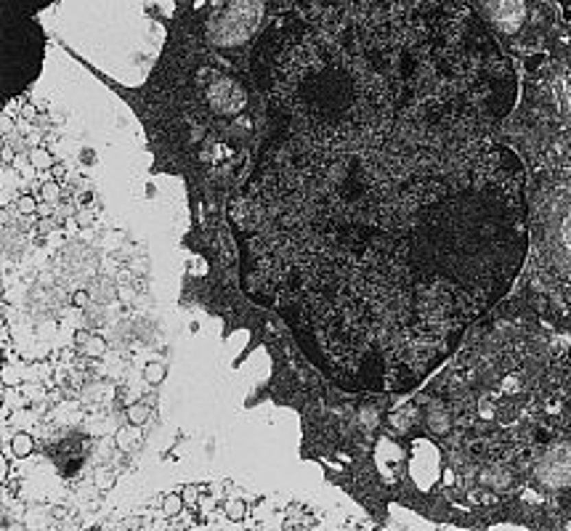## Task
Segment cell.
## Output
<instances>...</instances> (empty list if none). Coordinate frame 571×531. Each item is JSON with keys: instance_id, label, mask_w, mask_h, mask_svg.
<instances>
[{"instance_id": "3", "label": "cell", "mask_w": 571, "mask_h": 531, "mask_svg": "<svg viewBox=\"0 0 571 531\" xmlns=\"http://www.w3.org/2000/svg\"><path fill=\"white\" fill-rule=\"evenodd\" d=\"M200 82H202V99L205 104L215 112V115H224L231 117L237 112H242L247 106V91L231 78H224L213 69H202L200 72Z\"/></svg>"}, {"instance_id": "8", "label": "cell", "mask_w": 571, "mask_h": 531, "mask_svg": "<svg viewBox=\"0 0 571 531\" xmlns=\"http://www.w3.org/2000/svg\"><path fill=\"white\" fill-rule=\"evenodd\" d=\"M128 420H130V425H143L149 420V407H143V404L128 407Z\"/></svg>"}, {"instance_id": "12", "label": "cell", "mask_w": 571, "mask_h": 531, "mask_svg": "<svg viewBox=\"0 0 571 531\" xmlns=\"http://www.w3.org/2000/svg\"><path fill=\"white\" fill-rule=\"evenodd\" d=\"M85 353H88V356H102L104 351H106V343H104L102 338H93V335H91V338H88V343H85Z\"/></svg>"}, {"instance_id": "19", "label": "cell", "mask_w": 571, "mask_h": 531, "mask_svg": "<svg viewBox=\"0 0 571 531\" xmlns=\"http://www.w3.org/2000/svg\"><path fill=\"white\" fill-rule=\"evenodd\" d=\"M54 515H56V518H64L67 510H64V508H54Z\"/></svg>"}, {"instance_id": "16", "label": "cell", "mask_w": 571, "mask_h": 531, "mask_svg": "<svg viewBox=\"0 0 571 531\" xmlns=\"http://www.w3.org/2000/svg\"><path fill=\"white\" fill-rule=\"evenodd\" d=\"M75 218H78V224H80V226H91V224H93V213H91V210H82V213H78Z\"/></svg>"}, {"instance_id": "6", "label": "cell", "mask_w": 571, "mask_h": 531, "mask_svg": "<svg viewBox=\"0 0 571 531\" xmlns=\"http://www.w3.org/2000/svg\"><path fill=\"white\" fill-rule=\"evenodd\" d=\"M11 451H14L16 457H27V454L32 451V438H30L27 433H16L14 441H11Z\"/></svg>"}, {"instance_id": "11", "label": "cell", "mask_w": 571, "mask_h": 531, "mask_svg": "<svg viewBox=\"0 0 571 531\" xmlns=\"http://www.w3.org/2000/svg\"><path fill=\"white\" fill-rule=\"evenodd\" d=\"M245 502H240V499H229L226 502V515L231 518V521H242L245 518Z\"/></svg>"}, {"instance_id": "10", "label": "cell", "mask_w": 571, "mask_h": 531, "mask_svg": "<svg viewBox=\"0 0 571 531\" xmlns=\"http://www.w3.org/2000/svg\"><path fill=\"white\" fill-rule=\"evenodd\" d=\"M38 210V202H35V197H30V194H21L19 200H16V213L19 215H32Z\"/></svg>"}, {"instance_id": "17", "label": "cell", "mask_w": 571, "mask_h": 531, "mask_svg": "<svg viewBox=\"0 0 571 531\" xmlns=\"http://www.w3.org/2000/svg\"><path fill=\"white\" fill-rule=\"evenodd\" d=\"M88 338H91V332H85V329H80V332L75 335V343H78V346H85V343H88Z\"/></svg>"}, {"instance_id": "13", "label": "cell", "mask_w": 571, "mask_h": 531, "mask_svg": "<svg viewBox=\"0 0 571 531\" xmlns=\"http://www.w3.org/2000/svg\"><path fill=\"white\" fill-rule=\"evenodd\" d=\"M136 436V428H120L117 433H115V444L120 447V449H130V438Z\"/></svg>"}, {"instance_id": "2", "label": "cell", "mask_w": 571, "mask_h": 531, "mask_svg": "<svg viewBox=\"0 0 571 531\" xmlns=\"http://www.w3.org/2000/svg\"><path fill=\"white\" fill-rule=\"evenodd\" d=\"M268 0H221L207 19V40L231 48L247 43L266 19Z\"/></svg>"}, {"instance_id": "14", "label": "cell", "mask_w": 571, "mask_h": 531, "mask_svg": "<svg viewBox=\"0 0 571 531\" xmlns=\"http://www.w3.org/2000/svg\"><path fill=\"white\" fill-rule=\"evenodd\" d=\"M91 292H85V290H78L75 295H72V306H78V308H88V303H91Z\"/></svg>"}, {"instance_id": "7", "label": "cell", "mask_w": 571, "mask_h": 531, "mask_svg": "<svg viewBox=\"0 0 571 531\" xmlns=\"http://www.w3.org/2000/svg\"><path fill=\"white\" fill-rule=\"evenodd\" d=\"M143 380H146V383H163L165 380L163 362H149V364L143 367Z\"/></svg>"}, {"instance_id": "4", "label": "cell", "mask_w": 571, "mask_h": 531, "mask_svg": "<svg viewBox=\"0 0 571 531\" xmlns=\"http://www.w3.org/2000/svg\"><path fill=\"white\" fill-rule=\"evenodd\" d=\"M91 295L99 300V303H109L112 298H115V285L106 279V276H102L96 285H93V290H91Z\"/></svg>"}, {"instance_id": "18", "label": "cell", "mask_w": 571, "mask_h": 531, "mask_svg": "<svg viewBox=\"0 0 571 531\" xmlns=\"http://www.w3.org/2000/svg\"><path fill=\"white\" fill-rule=\"evenodd\" d=\"M54 176H56V178H59V181H62L64 176H67V170H64L62 165H56V167H54Z\"/></svg>"}, {"instance_id": "5", "label": "cell", "mask_w": 571, "mask_h": 531, "mask_svg": "<svg viewBox=\"0 0 571 531\" xmlns=\"http://www.w3.org/2000/svg\"><path fill=\"white\" fill-rule=\"evenodd\" d=\"M184 497L178 494V491H170V494H165L163 497V510L167 512V515H178V512L184 510Z\"/></svg>"}, {"instance_id": "15", "label": "cell", "mask_w": 571, "mask_h": 531, "mask_svg": "<svg viewBox=\"0 0 571 531\" xmlns=\"http://www.w3.org/2000/svg\"><path fill=\"white\" fill-rule=\"evenodd\" d=\"M181 497H184L186 505H194L197 497H200V486H184V489H181Z\"/></svg>"}, {"instance_id": "1", "label": "cell", "mask_w": 571, "mask_h": 531, "mask_svg": "<svg viewBox=\"0 0 571 531\" xmlns=\"http://www.w3.org/2000/svg\"><path fill=\"white\" fill-rule=\"evenodd\" d=\"M513 104L417 43L353 32L271 115L229 204L245 290L338 386L417 388L513 287L529 250L526 170L497 141Z\"/></svg>"}, {"instance_id": "9", "label": "cell", "mask_w": 571, "mask_h": 531, "mask_svg": "<svg viewBox=\"0 0 571 531\" xmlns=\"http://www.w3.org/2000/svg\"><path fill=\"white\" fill-rule=\"evenodd\" d=\"M30 163H32V167H38V170L51 167V154H48L45 149H32V152H30Z\"/></svg>"}]
</instances>
